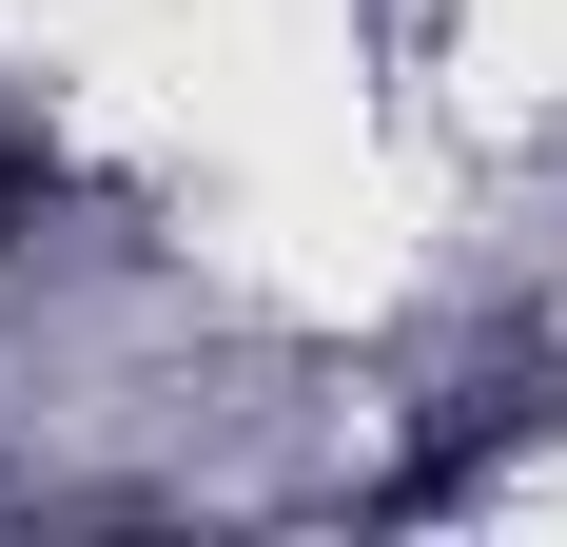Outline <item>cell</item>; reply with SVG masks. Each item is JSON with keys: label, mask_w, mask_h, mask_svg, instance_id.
<instances>
[{"label": "cell", "mask_w": 567, "mask_h": 547, "mask_svg": "<svg viewBox=\"0 0 567 547\" xmlns=\"http://www.w3.org/2000/svg\"><path fill=\"white\" fill-rule=\"evenodd\" d=\"M40 196H59V157H40V137H20V117H0V235L40 216Z\"/></svg>", "instance_id": "1"}]
</instances>
